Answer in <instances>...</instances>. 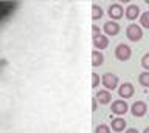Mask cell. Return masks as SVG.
Returning a JSON list of instances; mask_svg holds the SVG:
<instances>
[{"label": "cell", "instance_id": "obj_18", "mask_svg": "<svg viewBox=\"0 0 149 133\" xmlns=\"http://www.w3.org/2000/svg\"><path fill=\"white\" fill-rule=\"evenodd\" d=\"M141 67H143L146 71H149V53H146V54L141 57Z\"/></svg>", "mask_w": 149, "mask_h": 133}, {"label": "cell", "instance_id": "obj_21", "mask_svg": "<svg viewBox=\"0 0 149 133\" xmlns=\"http://www.w3.org/2000/svg\"><path fill=\"white\" fill-rule=\"evenodd\" d=\"M96 108H98V101L96 98H92V112H96Z\"/></svg>", "mask_w": 149, "mask_h": 133}, {"label": "cell", "instance_id": "obj_4", "mask_svg": "<svg viewBox=\"0 0 149 133\" xmlns=\"http://www.w3.org/2000/svg\"><path fill=\"white\" fill-rule=\"evenodd\" d=\"M112 113H115V114H118V116H121V114H126L127 113V110H129V105L127 102H126L124 99H116L112 102Z\"/></svg>", "mask_w": 149, "mask_h": 133}, {"label": "cell", "instance_id": "obj_13", "mask_svg": "<svg viewBox=\"0 0 149 133\" xmlns=\"http://www.w3.org/2000/svg\"><path fill=\"white\" fill-rule=\"evenodd\" d=\"M102 62H104V56H102V53L98 51V50H95V51L92 53V65L93 67H101Z\"/></svg>", "mask_w": 149, "mask_h": 133}, {"label": "cell", "instance_id": "obj_12", "mask_svg": "<svg viewBox=\"0 0 149 133\" xmlns=\"http://www.w3.org/2000/svg\"><path fill=\"white\" fill-rule=\"evenodd\" d=\"M110 127H112V130H113V132L121 133V132L126 130V121L123 118H115V119H112Z\"/></svg>", "mask_w": 149, "mask_h": 133}, {"label": "cell", "instance_id": "obj_1", "mask_svg": "<svg viewBox=\"0 0 149 133\" xmlns=\"http://www.w3.org/2000/svg\"><path fill=\"white\" fill-rule=\"evenodd\" d=\"M130 56H132V50H130L129 45H126V43H118V45H116L115 57L118 59V61L126 62V61H129V59H130Z\"/></svg>", "mask_w": 149, "mask_h": 133}, {"label": "cell", "instance_id": "obj_14", "mask_svg": "<svg viewBox=\"0 0 149 133\" xmlns=\"http://www.w3.org/2000/svg\"><path fill=\"white\" fill-rule=\"evenodd\" d=\"M102 8L100 5H92V19L93 20H100L101 17H102Z\"/></svg>", "mask_w": 149, "mask_h": 133}, {"label": "cell", "instance_id": "obj_15", "mask_svg": "<svg viewBox=\"0 0 149 133\" xmlns=\"http://www.w3.org/2000/svg\"><path fill=\"white\" fill-rule=\"evenodd\" d=\"M138 82L143 87H149V71H143L138 74Z\"/></svg>", "mask_w": 149, "mask_h": 133}, {"label": "cell", "instance_id": "obj_17", "mask_svg": "<svg viewBox=\"0 0 149 133\" xmlns=\"http://www.w3.org/2000/svg\"><path fill=\"white\" fill-rule=\"evenodd\" d=\"M95 133H110V127L106 125V124H100L95 128Z\"/></svg>", "mask_w": 149, "mask_h": 133}, {"label": "cell", "instance_id": "obj_11", "mask_svg": "<svg viewBox=\"0 0 149 133\" xmlns=\"http://www.w3.org/2000/svg\"><path fill=\"white\" fill-rule=\"evenodd\" d=\"M93 47H95L98 51H101V50H104L109 47V39H107V36H98V37L93 39Z\"/></svg>", "mask_w": 149, "mask_h": 133}, {"label": "cell", "instance_id": "obj_19", "mask_svg": "<svg viewBox=\"0 0 149 133\" xmlns=\"http://www.w3.org/2000/svg\"><path fill=\"white\" fill-rule=\"evenodd\" d=\"M100 85V76L96 73H92V88H96Z\"/></svg>", "mask_w": 149, "mask_h": 133}, {"label": "cell", "instance_id": "obj_3", "mask_svg": "<svg viewBox=\"0 0 149 133\" xmlns=\"http://www.w3.org/2000/svg\"><path fill=\"white\" fill-rule=\"evenodd\" d=\"M101 82L102 85L106 87V90H115L118 87V76L113 74V73H104L101 77Z\"/></svg>", "mask_w": 149, "mask_h": 133}, {"label": "cell", "instance_id": "obj_9", "mask_svg": "<svg viewBox=\"0 0 149 133\" xmlns=\"http://www.w3.org/2000/svg\"><path fill=\"white\" fill-rule=\"evenodd\" d=\"M95 98H96V101L101 105H106V104H109L110 101H112V93H110L109 90H100L95 94Z\"/></svg>", "mask_w": 149, "mask_h": 133}, {"label": "cell", "instance_id": "obj_22", "mask_svg": "<svg viewBox=\"0 0 149 133\" xmlns=\"http://www.w3.org/2000/svg\"><path fill=\"white\" fill-rule=\"evenodd\" d=\"M124 133H140V132L137 130V128H127V130H126Z\"/></svg>", "mask_w": 149, "mask_h": 133}, {"label": "cell", "instance_id": "obj_5", "mask_svg": "<svg viewBox=\"0 0 149 133\" xmlns=\"http://www.w3.org/2000/svg\"><path fill=\"white\" fill-rule=\"evenodd\" d=\"M107 14H109L110 20H120L121 17L124 16V10L123 6L120 5V3H112V5L109 6V11H107Z\"/></svg>", "mask_w": 149, "mask_h": 133}, {"label": "cell", "instance_id": "obj_6", "mask_svg": "<svg viewBox=\"0 0 149 133\" xmlns=\"http://www.w3.org/2000/svg\"><path fill=\"white\" fill-rule=\"evenodd\" d=\"M130 112H132V114L135 118H141L146 114L148 112V104L143 102V101H137V102L132 104V107H130Z\"/></svg>", "mask_w": 149, "mask_h": 133}, {"label": "cell", "instance_id": "obj_23", "mask_svg": "<svg viewBox=\"0 0 149 133\" xmlns=\"http://www.w3.org/2000/svg\"><path fill=\"white\" fill-rule=\"evenodd\" d=\"M143 133H149V127H146V128H144V132Z\"/></svg>", "mask_w": 149, "mask_h": 133}, {"label": "cell", "instance_id": "obj_2", "mask_svg": "<svg viewBox=\"0 0 149 133\" xmlns=\"http://www.w3.org/2000/svg\"><path fill=\"white\" fill-rule=\"evenodd\" d=\"M126 36H127V39L132 40V42H138V40H141V37H143V30L140 28L138 25L130 23V25H127V28H126Z\"/></svg>", "mask_w": 149, "mask_h": 133}, {"label": "cell", "instance_id": "obj_10", "mask_svg": "<svg viewBox=\"0 0 149 133\" xmlns=\"http://www.w3.org/2000/svg\"><path fill=\"white\" fill-rule=\"evenodd\" d=\"M124 16L127 20H137V17L140 16V8L137 5H129L124 11Z\"/></svg>", "mask_w": 149, "mask_h": 133}, {"label": "cell", "instance_id": "obj_7", "mask_svg": "<svg viewBox=\"0 0 149 133\" xmlns=\"http://www.w3.org/2000/svg\"><path fill=\"white\" fill-rule=\"evenodd\" d=\"M134 93H135V88H134L132 84H129V82H126V84L118 87V94H120V98H124V101L132 98Z\"/></svg>", "mask_w": 149, "mask_h": 133}, {"label": "cell", "instance_id": "obj_20", "mask_svg": "<svg viewBox=\"0 0 149 133\" xmlns=\"http://www.w3.org/2000/svg\"><path fill=\"white\" fill-rule=\"evenodd\" d=\"M92 36H93V39L98 37V36H101V30L98 28L96 25H93V26H92Z\"/></svg>", "mask_w": 149, "mask_h": 133}, {"label": "cell", "instance_id": "obj_16", "mask_svg": "<svg viewBox=\"0 0 149 133\" xmlns=\"http://www.w3.org/2000/svg\"><path fill=\"white\" fill-rule=\"evenodd\" d=\"M140 23H141L143 28H148L149 30V11L143 12V14L140 16Z\"/></svg>", "mask_w": 149, "mask_h": 133}, {"label": "cell", "instance_id": "obj_8", "mask_svg": "<svg viewBox=\"0 0 149 133\" xmlns=\"http://www.w3.org/2000/svg\"><path fill=\"white\" fill-rule=\"evenodd\" d=\"M104 33L107 34V36H116L120 33V23H116V22H113V20H109V22H106L104 23Z\"/></svg>", "mask_w": 149, "mask_h": 133}]
</instances>
